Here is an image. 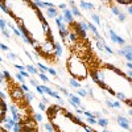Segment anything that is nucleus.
Listing matches in <instances>:
<instances>
[{
  "mask_svg": "<svg viewBox=\"0 0 132 132\" xmlns=\"http://www.w3.org/2000/svg\"><path fill=\"white\" fill-rule=\"evenodd\" d=\"M8 15L13 16L19 29L44 57L54 56V38L41 11L32 2H4Z\"/></svg>",
  "mask_w": 132,
  "mask_h": 132,
  "instance_id": "nucleus-1",
  "label": "nucleus"
},
{
  "mask_svg": "<svg viewBox=\"0 0 132 132\" xmlns=\"http://www.w3.org/2000/svg\"><path fill=\"white\" fill-rule=\"evenodd\" d=\"M94 83H96L103 90L118 98L120 102H124L128 107L132 103V81L126 75L124 71L112 65H99L91 69L89 73Z\"/></svg>",
  "mask_w": 132,
  "mask_h": 132,
  "instance_id": "nucleus-2",
  "label": "nucleus"
},
{
  "mask_svg": "<svg viewBox=\"0 0 132 132\" xmlns=\"http://www.w3.org/2000/svg\"><path fill=\"white\" fill-rule=\"evenodd\" d=\"M45 112L56 132H98L87 126L82 116L71 114L61 106L50 104Z\"/></svg>",
  "mask_w": 132,
  "mask_h": 132,
  "instance_id": "nucleus-3",
  "label": "nucleus"
},
{
  "mask_svg": "<svg viewBox=\"0 0 132 132\" xmlns=\"http://www.w3.org/2000/svg\"><path fill=\"white\" fill-rule=\"evenodd\" d=\"M66 66H68L69 73L73 75L74 79H86L89 77V68H87L86 61L79 56V54H70V57L68 58V62H66Z\"/></svg>",
  "mask_w": 132,
  "mask_h": 132,
  "instance_id": "nucleus-4",
  "label": "nucleus"
},
{
  "mask_svg": "<svg viewBox=\"0 0 132 132\" xmlns=\"http://www.w3.org/2000/svg\"><path fill=\"white\" fill-rule=\"evenodd\" d=\"M108 33H110V37H111V41L114 44H118V45H120V46H126V40L123 37H120L114 29H110Z\"/></svg>",
  "mask_w": 132,
  "mask_h": 132,
  "instance_id": "nucleus-5",
  "label": "nucleus"
},
{
  "mask_svg": "<svg viewBox=\"0 0 132 132\" xmlns=\"http://www.w3.org/2000/svg\"><path fill=\"white\" fill-rule=\"evenodd\" d=\"M116 122L120 126V128H123V129H131V123H129V119L126 118L124 115H118L116 116Z\"/></svg>",
  "mask_w": 132,
  "mask_h": 132,
  "instance_id": "nucleus-6",
  "label": "nucleus"
},
{
  "mask_svg": "<svg viewBox=\"0 0 132 132\" xmlns=\"http://www.w3.org/2000/svg\"><path fill=\"white\" fill-rule=\"evenodd\" d=\"M8 111L11 112V118L13 119V122L15 123H20L21 120H20V111H19V108L15 106V104H9L8 106Z\"/></svg>",
  "mask_w": 132,
  "mask_h": 132,
  "instance_id": "nucleus-7",
  "label": "nucleus"
},
{
  "mask_svg": "<svg viewBox=\"0 0 132 132\" xmlns=\"http://www.w3.org/2000/svg\"><path fill=\"white\" fill-rule=\"evenodd\" d=\"M11 96H12L16 102H19V101H23L24 99V93H23V90H21L20 87H15V89L12 90Z\"/></svg>",
  "mask_w": 132,
  "mask_h": 132,
  "instance_id": "nucleus-8",
  "label": "nucleus"
},
{
  "mask_svg": "<svg viewBox=\"0 0 132 132\" xmlns=\"http://www.w3.org/2000/svg\"><path fill=\"white\" fill-rule=\"evenodd\" d=\"M3 126H4V128L9 132V131H12V128H13V126H15V122H13V119L11 118V116H8V115H5V118L3 119Z\"/></svg>",
  "mask_w": 132,
  "mask_h": 132,
  "instance_id": "nucleus-9",
  "label": "nucleus"
},
{
  "mask_svg": "<svg viewBox=\"0 0 132 132\" xmlns=\"http://www.w3.org/2000/svg\"><path fill=\"white\" fill-rule=\"evenodd\" d=\"M62 19H63V23H69V24H73L74 21V17L70 12V9L66 8L65 11H62Z\"/></svg>",
  "mask_w": 132,
  "mask_h": 132,
  "instance_id": "nucleus-10",
  "label": "nucleus"
},
{
  "mask_svg": "<svg viewBox=\"0 0 132 132\" xmlns=\"http://www.w3.org/2000/svg\"><path fill=\"white\" fill-rule=\"evenodd\" d=\"M106 106L110 107V108H118V110H120V108L123 107L122 103H120L119 101H110V99H107V101H106Z\"/></svg>",
  "mask_w": 132,
  "mask_h": 132,
  "instance_id": "nucleus-11",
  "label": "nucleus"
},
{
  "mask_svg": "<svg viewBox=\"0 0 132 132\" xmlns=\"http://www.w3.org/2000/svg\"><path fill=\"white\" fill-rule=\"evenodd\" d=\"M62 54H63V48L61 45V42H54V56L58 58Z\"/></svg>",
  "mask_w": 132,
  "mask_h": 132,
  "instance_id": "nucleus-12",
  "label": "nucleus"
},
{
  "mask_svg": "<svg viewBox=\"0 0 132 132\" xmlns=\"http://www.w3.org/2000/svg\"><path fill=\"white\" fill-rule=\"evenodd\" d=\"M46 16L50 17V19H56L58 16V11L57 8H54V7H49L46 8Z\"/></svg>",
  "mask_w": 132,
  "mask_h": 132,
  "instance_id": "nucleus-13",
  "label": "nucleus"
},
{
  "mask_svg": "<svg viewBox=\"0 0 132 132\" xmlns=\"http://www.w3.org/2000/svg\"><path fill=\"white\" fill-rule=\"evenodd\" d=\"M123 50H124L123 57L127 60V62H131V61H132V50H131V45H126V48H124Z\"/></svg>",
  "mask_w": 132,
  "mask_h": 132,
  "instance_id": "nucleus-14",
  "label": "nucleus"
},
{
  "mask_svg": "<svg viewBox=\"0 0 132 132\" xmlns=\"http://www.w3.org/2000/svg\"><path fill=\"white\" fill-rule=\"evenodd\" d=\"M86 24H87V28H89V29H90V30L94 33V35H95V37H96L98 40H102V37H101V33L98 32V28H96V27H95L93 23H86Z\"/></svg>",
  "mask_w": 132,
  "mask_h": 132,
  "instance_id": "nucleus-15",
  "label": "nucleus"
},
{
  "mask_svg": "<svg viewBox=\"0 0 132 132\" xmlns=\"http://www.w3.org/2000/svg\"><path fill=\"white\" fill-rule=\"evenodd\" d=\"M65 40L68 42H75L77 40H78V36H77V33L74 30H69V35H68V37H66Z\"/></svg>",
  "mask_w": 132,
  "mask_h": 132,
  "instance_id": "nucleus-16",
  "label": "nucleus"
},
{
  "mask_svg": "<svg viewBox=\"0 0 132 132\" xmlns=\"http://www.w3.org/2000/svg\"><path fill=\"white\" fill-rule=\"evenodd\" d=\"M48 95H49V96H52V98H54V99H57V101H58V102H60L61 104H62V103H65V101H63V98H62V96H61V95H60V94H58L57 91H54V90H52V91H50V93H49Z\"/></svg>",
  "mask_w": 132,
  "mask_h": 132,
  "instance_id": "nucleus-17",
  "label": "nucleus"
},
{
  "mask_svg": "<svg viewBox=\"0 0 132 132\" xmlns=\"http://www.w3.org/2000/svg\"><path fill=\"white\" fill-rule=\"evenodd\" d=\"M79 7L82 9H86V11H91L94 8V4L90 2H79Z\"/></svg>",
  "mask_w": 132,
  "mask_h": 132,
  "instance_id": "nucleus-18",
  "label": "nucleus"
},
{
  "mask_svg": "<svg viewBox=\"0 0 132 132\" xmlns=\"http://www.w3.org/2000/svg\"><path fill=\"white\" fill-rule=\"evenodd\" d=\"M70 12H71L73 17H81V16H82V13H81L79 8H78V7H75V5H71V8H70Z\"/></svg>",
  "mask_w": 132,
  "mask_h": 132,
  "instance_id": "nucleus-19",
  "label": "nucleus"
},
{
  "mask_svg": "<svg viewBox=\"0 0 132 132\" xmlns=\"http://www.w3.org/2000/svg\"><path fill=\"white\" fill-rule=\"evenodd\" d=\"M96 124L101 126L102 128H107V126H108V119H106V118H99V119H96Z\"/></svg>",
  "mask_w": 132,
  "mask_h": 132,
  "instance_id": "nucleus-20",
  "label": "nucleus"
},
{
  "mask_svg": "<svg viewBox=\"0 0 132 132\" xmlns=\"http://www.w3.org/2000/svg\"><path fill=\"white\" fill-rule=\"evenodd\" d=\"M25 70H27L30 75H32V74H33V75H35V74H38L37 68H36V66H33V65H27V66H25Z\"/></svg>",
  "mask_w": 132,
  "mask_h": 132,
  "instance_id": "nucleus-21",
  "label": "nucleus"
},
{
  "mask_svg": "<svg viewBox=\"0 0 132 132\" xmlns=\"http://www.w3.org/2000/svg\"><path fill=\"white\" fill-rule=\"evenodd\" d=\"M69 85H70L71 87H74V89H77V90H78V89H81V87H82L81 82H78V81H77V79H74V78H70V79H69Z\"/></svg>",
  "mask_w": 132,
  "mask_h": 132,
  "instance_id": "nucleus-22",
  "label": "nucleus"
},
{
  "mask_svg": "<svg viewBox=\"0 0 132 132\" xmlns=\"http://www.w3.org/2000/svg\"><path fill=\"white\" fill-rule=\"evenodd\" d=\"M12 132H24V127H23V124H21V122L15 123V126L12 128Z\"/></svg>",
  "mask_w": 132,
  "mask_h": 132,
  "instance_id": "nucleus-23",
  "label": "nucleus"
},
{
  "mask_svg": "<svg viewBox=\"0 0 132 132\" xmlns=\"http://www.w3.org/2000/svg\"><path fill=\"white\" fill-rule=\"evenodd\" d=\"M75 24H77V27H78L82 32H85V33L89 30V28H87V24L85 23V21H79V23H75Z\"/></svg>",
  "mask_w": 132,
  "mask_h": 132,
  "instance_id": "nucleus-24",
  "label": "nucleus"
},
{
  "mask_svg": "<svg viewBox=\"0 0 132 132\" xmlns=\"http://www.w3.org/2000/svg\"><path fill=\"white\" fill-rule=\"evenodd\" d=\"M37 68L40 69V71L44 74V73H48V66L46 65H44V63H41L40 61H37Z\"/></svg>",
  "mask_w": 132,
  "mask_h": 132,
  "instance_id": "nucleus-25",
  "label": "nucleus"
},
{
  "mask_svg": "<svg viewBox=\"0 0 132 132\" xmlns=\"http://www.w3.org/2000/svg\"><path fill=\"white\" fill-rule=\"evenodd\" d=\"M24 98H25V101L27 102H32V101H35V95H33L30 91H28V93H24Z\"/></svg>",
  "mask_w": 132,
  "mask_h": 132,
  "instance_id": "nucleus-26",
  "label": "nucleus"
},
{
  "mask_svg": "<svg viewBox=\"0 0 132 132\" xmlns=\"http://www.w3.org/2000/svg\"><path fill=\"white\" fill-rule=\"evenodd\" d=\"M91 20L94 21V23H95L96 25H101V24H102L101 17H99V15H96V13H93V15H91Z\"/></svg>",
  "mask_w": 132,
  "mask_h": 132,
  "instance_id": "nucleus-27",
  "label": "nucleus"
},
{
  "mask_svg": "<svg viewBox=\"0 0 132 132\" xmlns=\"http://www.w3.org/2000/svg\"><path fill=\"white\" fill-rule=\"evenodd\" d=\"M7 28H8V23H7V20L0 17V30H5Z\"/></svg>",
  "mask_w": 132,
  "mask_h": 132,
  "instance_id": "nucleus-28",
  "label": "nucleus"
},
{
  "mask_svg": "<svg viewBox=\"0 0 132 132\" xmlns=\"http://www.w3.org/2000/svg\"><path fill=\"white\" fill-rule=\"evenodd\" d=\"M77 94H78V95H77V96H82V98H85V96H87V91H86V89H82V87H81V89H78V91H77Z\"/></svg>",
  "mask_w": 132,
  "mask_h": 132,
  "instance_id": "nucleus-29",
  "label": "nucleus"
},
{
  "mask_svg": "<svg viewBox=\"0 0 132 132\" xmlns=\"http://www.w3.org/2000/svg\"><path fill=\"white\" fill-rule=\"evenodd\" d=\"M111 12H112L115 16H119L120 13H122V9H119L116 5H112V7H111Z\"/></svg>",
  "mask_w": 132,
  "mask_h": 132,
  "instance_id": "nucleus-30",
  "label": "nucleus"
},
{
  "mask_svg": "<svg viewBox=\"0 0 132 132\" xmlns=\"http://www.w3.org/2000/svg\"><path fill=\"white\" fill-rule=\"evenodd\" d=\"M103 49L106 50V53H107V54H110V56H114V50H112L111 48H110L106 42H104V45H103Z\"/></svg>",
  "mask_w": 132,
  "mask_h": 132,
  "instance_id": "nucleus-31",
  "label": "nucleus"
},
{
  "mask_svg": "<svg viewBox=\"0 0 132 132\" xmlns=\"http://www.w3.org/2000/svg\"><path fill=\"white\" fill-rule=\"evenodd\" d=\"M44 128H45L46 132H56V131H54V128H53V126H52L50 123H45V124H44Z\"/></svg>",
  "mask_w": 132,
  "mask_h": 132,
  "instance_id": "nucleus-32",
  "label": "nucleus"
},
{
  "mask_svg": "<svg viewBox=\"0 0 132 132\" xmlns=\"http://www.w3.org/2000/svg\"><path fill=\"white\" fill-rule=\"evenodd\" d=\"M17 73H19L21 77H23L24 79H25V78H30V74H29L27 70H23V71H17Z\"/></svg>",
  "mask_w": 132,
  "mask_h": 132,
  "instance_id": "nucleus-33",
  "label": "nucleus"
},
{
  "mask_svg": "<svg viewBox=\"0 0 132 132\" xmlns=\"http://www.w3.org/2000/svg\"><path fill=\"white\" fill-rule=\"evenodd\" d=\"M33 118H35L36 122H40V123L44 120V118H42V115H41V114H33Z\"/></svg>",
  "mask_w": 132,
  "mask_h": 132,
  "instance_id": "nucleus-34",
  "label": "nucleus"
},
{
  "mask_svg": "<svg viewBox=\"0 0 132 132\" xmlns=\"http://www.w3.org/2000/svg\"><path fill=\"white\" fill-rule=\"evenodd\" d=\"M85 120H86V122L89 123V124H93V126L96 124V119H95V118H86Z\"/></svg>",
  "mask_w": 132,
  "mask_h": 132,
  "instance_id": "nucleus-35",
  "label": "nucleus"
},
{
  "mask_svg": "<svg viewBox=\"0 0 132 132\" xmlns=\"http://www.w3.org/2000/svg\"><path fill=\"white\" fill-rule=\"evenodd\" d=\"M118 17H119V21H120V23H124V21L127 20V19H126V13L123 12V11H122V13H120Z\"/></svg>",
  "mask_w": 132,
  "mask_h": 132,
  "instance_id": "nucleus-36",
  "label": "nucleus"
},
{
  "mask_svg": "<svg viewBox=\"0 0 132 132\" xmlns=\"http://www.w3.org/2000/svg\"><path fill=\"white\" fill-rule=\"evenodd\" d=\"M57 89H58V90H60V91H61V93H62V94H63L65 96H68V95H69V93H68V90H66V89H65V87H61V86H57Z\"/></svg>",
  "mask_w": 132,
  "mask_h": 132,
  "instance_id": "nucleus-37",
  "label": "nucleus"
},
{
  "mask_svg": "<svg viewBox=\"0 0 132 132\" xmlns=\"http://www.w3.org/2000/svg\"><path fill=\"white\" fill-rule=\"evenodd\" d=\"M69 30H70V29H68V30H62V32H60V36H61V37H62V38L65 40L66 37H68V35H69Z\"/></svg>",
  "mask_w": 132,
  "mask_h": 132,
  "instance_id": "nucleus-38",
  "label": "nucleus"
},
{
  "mask_svg": "<svg viewBox=\"0 0 132 132\" xmlns=\"http://www.w3.org/2000/svg\"><path fill=\"white\" fill-rule=\"evenodd\" d=\"M38 77H40V79H41L42 82H48V81H49L48 77H46L45 74H42V73H40V74H38Z\"/></svg>",
  "mask_w": 132,
  "mask_h": 132,
  "instance_id": "nucleus-39",
  "label": "nucleus"
},
{
  "mask_svg": "<svg viewBox=\"0 0 132 132\" xmlns=\"http://www.w3.org/2000/svg\"><path fill=\"white\" fill-rule=\"evenodd\" d=\"M38 108L41 110V111H46V106H45V103H44V102H38Z\"/></svg>",
  "mask_w": 132,
  "mask_h": 132,
  "instance_id": "nucleus-40",
  "label": "nucleus"
},
{
  "mask_svg": "<svg viewBox=\"0 0 132 132\" xmlns=\"http://www.w3.org/2000/svg\"><path fill=\"white\" fill-rule=\"evenodd\" d=\"M7 56H8V58H9V60H17V56H16L15 53H12V52H8Z\"/></svg>",
  "mask_w": 132,
  "mask_h": 132,
  "instance_id": "nucleus-41",
  "label": "nucleus"
},
{
  "mask_svg": "<svg viewBox=\"0 0 132 132\" xmlns=\"http://www.w3.org/2000/svg\"><path fill=\"white\" fill-rule=\"evenodd\" d=\"M15 77H16V79H17V81H19V82H20L21 85L24 83V81H25V79H24V78H23V77H21V75H20L19 73H16V75H15Z\"/></svg>",
  "mask_w": 132,
  "mask_h": 132,
  "instance_id": "nucleus-42",
  "label": "nucleus"
},
{
  "mask_svg": "<svg viewBox=\"0 0 132 132\" xmlns=\"http://www.w3.org/2000/svg\"><path fill=\"white\" fill-rule=\"evenodd\" d=\"M15 68L19 70V71H23V70H25V66H23V65H20V63H15Z\"/></svg>",
  "mask_w": 132,
  "mask_h": 132,
  "instance_id": "nucleus-43",
  "label": "nucleus"
},
{
  "mask_svg": "<svg viewBox=\"0 0 132 132\" xmlns=\"http://www.w3.org/2000/svg\"><path fill=\"white\" fill-rule=\"evenodd\" d=\"M20 89L23 90L24 93H28V91H30V90H29V87H28L25 83H23V85H21V86H20Z\"/></svg>",
  "mask_w": 132,
  "mask_h": 132,
  "instance_id": "nucleus-44",
  "label": "nucleus"
},
{
  "mask_svg": "<svg viewBox=\"0 0 132 132\" xmlns=\"http://www.w3.org/2000/svg\"><path fill=\"white\" fill-rule=\"evenodd\" d=\"M2 35H3L5 38H8V40H9V37H11V33H9L7 29H5V30H2Z\"/></svg>",
  "mask_w": 132,
  "mask_h": 132,
  "instance_id": "nucleus-45",
  "label": "nucleus"
},
{
  "mask_svg": "<svg viewBox=\"0 0 132 132\" xmlns=\"http://www.w3.org/2000/svg\"><path fill=\"white\" fill-rule=\"evenodd\" d=\"M48 73H50L54 77H57V71H56V69H53V68H48Z\"/></svg>",
  "mask_w": 132,
  "mask_h": 132,
  "instance_id": "nucleus-46",
  "label": "nucleus"
},
{
  "mask_svg": "<svg viewBox=\"0 0 132 132\" xmlns=\"http://www.w3.org/2000/svg\"><path fill=\"white\" fill-rule=\"evenodd\" d=\"M0 49L4 50V52H9V48L5 45V44H2V42H0Z\"/></svg>",
  "mask_w": 132,
  "mask_h": 132,
  "instance_id": "nucleus-47",
  "label": "nucleus"
},
{
  "mask_svg": "<svg viewBox=\"0 0 132 132\" xmlns=\"http://www.w3.org/2000/svg\"><path fill=\"white\" fill-rule=\"evenodd\" d=\"M82 114H83V115H85L86 118H94V116H93V112H90V111H87V110H86V111H83Z\"/></svg>",
  "mask_w": 132,
  "mask_h": 132,
  "instance_id": "nucleus-48",
  "label": "nucleus"
},
{
  "mask_svg": "<svg viewBox=\"0 0 132 132\" xmlns=\"http://www.w3.org/2000/svg\"><path fill=\"white\" fill-rule=\"evenodd\" d=\"M3 74H4V79H11V74H9V71L3 70Z\"/></svg>",
  "mask_w": 132,
  "mask_h": 132,
  "instance_id": "nucleus-49",
  "label": "nucleus"
},
{
  "mask_svg": "<svg viewBox=\"0 0 132 132\" xmlns=\"http://www.w3.org/2000/svg\"><path fill=\"white\" fill-rule=\"evenodd\" d=\"M36 90H37V93H38L40 95H44V90H42V87H41L40 85H37V86H36Z\"/></svg>",
  "mask_w": 132,
  "mask_h": 132,
  "instance_id": "nucleus-50",
  "label": "nucleus"
},
{
  "mask_svg": "<svg viewBox=\"0 0 132 132\" xmlns=\"http://www.w3.org/2000/svg\"><path fill=\"white\" fill-rule=\"evenodd\" d=\"M58 8H60L61 11H65V9H66V3H60V4H58Z\"/></svg>",
  "mask_w": 132,
  "mask_h": 132,
  "instance_id": "nucleus-51",
  "label": "nucleus"
},
{
  "mask_svg": "<svg viewBox=\"0 0 132 132\" xmlns=\"http://www.w3.org/2000/svg\"><path fill=\"white\" fill-rule=\"evenodd\" d=\"M29 83H30V85H32V86H35V87H36V86H37V85H38V83H37V82H36V81H35V79H32V78H30V79H29Z\"/></svg>",
  "mask_w": 132,
  "mask_h": 132,
  "instance_id": "nucleus-52",
  "label": "nucleus"
},
{
  "mask_svg": "<svg viewBox=\"0 0 132 132\" xmlns=\"http://www.w3.org/2000/svg\"><path fill=\"white\" fill-rule=\"evenodd\" d=\"M126 66H127L128 70H132V63L131 62H126Z\"/></svg>",
  "mask_w": 132,
  "mask_h": 132,
  "instance_id": "nucleus-53",
  "label": "nucleus"
},
{
  "mask_svg": "<svg viewBox=\"0 0 132 132\" xmlns=\"http://www.w3.org/2000/svg\"><path fill=\"white\" fill-rule=\"evenodd\" d=\"M127 12H128V13H129V15H131V13H132V4H131V5H128V7H127Z\"/></svg>",
  "mask_w": 132,
  "mask_h": 132,
  "instance_id": "nucleus-54",
  "label": "nucleus"
},
{
  "mask_svg": "<svg viewBox=\"0 0 132 132\" xmlns=\"http://www.w3.org/2000/svg\"><path fill=\"white\" fill-rule=\"evenodd\" d=\"M0 81H4V74H3V71H0Z\"/></svg>",
  "mask_w": 132,
  "mask_h": 132,
  "instance_id": "nucleus-55",
  "label": "nucleus"
},
{
  "mask_svg": "<svg viewBox=\"0 0 132 132\" xmlns=\"http://www.w3.org/2000/svg\"><path fill=\"white\" fill-rule=\"evenodd\" d=\"M0 132H8V131H7L4 127H2V126H0Z\"/></svg>",
  "mask_w": 132,
  "mask_h": 132,
  "instance_id": "nucleus-56",
  "label": "nucleus"
},
{
  "mask_svg": "<svg viewBox=\"0 0 132 132\" xmlns=\"http://www.w3.org/2000/svg\"><path fill=\"white\" fill-rule=\"evenodd\" d=\"M127 115H128V118L132 115V112H131V108H128V112H127Z\"/></svg>",
  "mask_w": 132,
  "mask_h": 132,
  "instance_id": "nucleus-57",
  "label": "nucleus"
},
{
  "mask_svg": "<svg viewBox=\"0 0 132 132\" xmlns=\"http://www.w3.org/2000/svg\"><path fill=\"white\" fill-rule=\"evenodd\" d=\"M102 132H110V131H108L107 128H103V129H102Z\"/></svg>",
  "mask_w": 132,
  "mask_h": 132,
  "instance_id": "nucleus-58",
  "label": "nucleus"
},
{
  "mask_svg": "<svg viewBox=\"0 0 132 132\" xmlns=\"http://www.w3.org/2000/svg\"><path fill=\"white\" fill-rule=\"evenodd\" d=\"M0 62H2V57H0Z\"/></svg>",
  "mask_w": 132,
  "mask_h": 132,
  "instance_id": "nucleus-59",
  "label": "nucleus"
}]
</instances>
